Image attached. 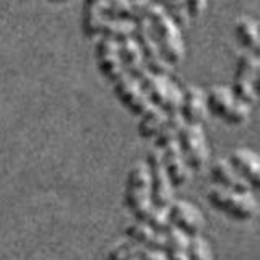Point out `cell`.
<instances>
[{"mask_svg":"<svg viewBox=\"0 0 260 260\" xmlns=\"http://www.w3.org/2000/svg\"><path fill=\"white\" fill-rule=\"evenodd\" d=\"M185 254H187V260H211L210 244L203 238H200V236L187 238Z\"/></svg>","mask_w":260,"mask_h":260,"instance_id":"cell-27","label":"cell"},{"mask_svg":"<svg viewBox=\"0 0 260 260\" xmlns=\"http://www.w3.org/2000/svg\"><path fill=\"white\" fill-rule=\"evenodd\" d=\"M168 218L174 230L181 231L185 238L200 236L203 230V215L200 210L185 200H173L168 207Z\"/></svg>","mask_w":260,"mask_h":260,"instance_id":"cell-11","label":"cell"},{"mask_svg":"<svg viewBox=\"0 0 260 260\" xmlns=\"http://www.w3.org/2000/svg\"><path fill=\"white\" fill-rule=\"evenodd\" d=\"M210 174H211V179L218 184V187H223V189H228V190H236V192L250 190L247 182L236 173L228 159L213 161V165L210 166Z\"/></svg>","mask_w":260,"mask_h":260,"instance_id":"cell-16","label":"cell"},{"mask_svg":"<svg viewBox=\"0 0 260 260\" xmlns=\"http://www.w3.org/2000/svg\"><path fill=\"white\" fill-rule=\"evenodd\" d=\"M145 18L148 20L151 35L159 47V52L169 65H177L184 59L185 49L181 29L169 18L159 4H151L146 10Z\"/></svg>","mask_w":260,"mask_h":260,"instance_id":"cell-1","label":"cell"},{"mask_svg":"<svg viewBox=\"0 0 260 260\" xmlns=\"http://www.w3.org/2000/svg\"><path fill=\"white\" fill-rule=\"evenodd\" d=\"M151 2H154V4H159V2H161V0H151Z\"/></svg>","mask_w":260,"mask_h":260,"instance_id":"cell-31","label":"cell"},{"mask_svg":"<svg viewBox=\"0 0 260 260\" xmlns=\"http://www.w3.org/2000/svg\"><path fill=\"white\" fill-rule=\"evenodd\" d=\"M125 234L128 239H132L137 242L142 249H148V250H158L162 252L165 250V244H166V234L156 233L151 230L150 226H146L142 221H134L125 228Z\"/></svg>","mask_w":260,"mask_h":260,"instance_id":"cell-17","label":"cell"},{"mask_svg":"<svg viewBox=\"0 0 260 260\" xmlns=\"http://www.w3.org/2000/svg\"><path fill=\"white\" fill-rule=\"evenodd\" d=\"M137 260H166L165 254L158 250H148V249H140Z\"/></svg>","mask_w":260,"mask_h":260,"instance_id":"cell-30","label":"cell"},{"mask_svg":"<svg viewBox=\"0 0 260 260\" xmlns=\"http://www.w3.org/2000/svg\"><path fill=\"white\" fill-rule=\"evenodd\" d=\"M177 112L181 114L185 124H202L208 114L205 104V91L193 85L184 88Z\"/></svg>","mask_w":260,"mask_h":260,"instance_id":"cell-15","label":"cell"},{"mask_svg":"<svg viewBox=\"0 0 260 260\" xmlns=\"http://www.w3.org/2000/svg\"><path fill=\"white\" fill-rule=\"evenodd\" d=\"M140 249L142 247L132 239L120 241L116 246L111 247L108 255H106V260H137Z\"/></svg>","mask_w":260,"mask_h":260,"instance_id":"cell-26","label":"cell"},{"mask_svg":"<svg viewBox=\"0 0 260 260\" xmlns=\"http://www.w3.org/2000/svg\"><path fill=\"white\" fill-rule=\"evenodd\" d=\"M114 96L117 98V101L124 106V108L134 114V116L140 117L142 114L150 108L151 103L148 100V96L143 91V88L140 85V81L134 78L128 73L120 75L116 81H114Z\"/></svg>","mask_w":260,"mask_h":260,"instance_id":"cell-10","label":"cell"},{"mask_svg":"<svg viewBox=\"0 0 260 260\" xmlns=\"http://www.w3.org/2000/svg\"><path fill=\"white\" fill-rule=\"evenodd\" d=\"M176 142L190 171L200 173L207 166L210 158V148L205 132L200 124H184L179 128Z\"/></svg>","mask_w":260,"mask_h":260,"instance_id":"cell-6","label":"cell"},{"mask_svg":"<svg viewBox=\"0 0 260 260\" xmlns=\"http://www.w3.org/2000/svg\"><path fill=\"white\" fill-rule=\"evenodd\" d=\"M234 32L239 44L244 47V51L257 54L260 51V38H258V23L255 18L247 15L239 16L234 23Z\"/></svg>","mask_w":260,"mask_h":260,"instance_id":"cell-20","label":"cell"},{"mask_svg":"<svg viewBox=\"0 0 260 260\" xmlns=\"http://www.w3.org/2000/svg\"><path fill=\"white\" fill-rule=\"evenodd\" d=\"M168 119V112L162 111L158 106L151 104L142 116L140 122H138V134L145 140H153L158 135L161 127L165 125V122Z\"/></svg>","mask_w":260,"mask_h":260,"instance_id":"cell-21","label":"cell"},{"mask_svg":"<svg viewBox=\"0 0 260 260\" xmlns=\"http://www.w3.org/2000/svg\"><path fill=\"white\" fill-rule=\"evenodd\" d=\"M106 15V0H85L81 12V28L88 38L101 35Z\"/></svg>","mask_w":260,"mask_h":260,"instance_id":"cell-18","label":"cell"},{"mask_svg":"<svg viewBox=\"0 0 260 260\" xmlns=\"http://www.w3.org/2000/svg\"><path fill=\"white\" fill-rule=\"evenodd\" d=\"M258 70L260 60L257 54L244 51L239 54L236 62L233 88H230L238 100L254 104L257 101V83H258Z\"/></svg>","mask_w":260,"mask_h":260,"instance_id":"cell-7","label":"cell"},{"mask_svg":"<svg viewBox=\"0 0 260 260\" xmlns=\"http://www.w3.org/2000/svg\"><path fill=\"white\" fill-rule=\"evenodd\" d=\"M207 112L226 122L228 125H242L249 120L252 106L238 100L230 88L215 85L205 93Z\"/></svg>","mask_w":260,"mask_h":260,"instance_id":"cell-2","label":"cell"},{"mask_svg":"<svg viewBox=\"0 0 260 260\" xmlns=\"http://www.w3.org/2000/svg\"><path fill=\"white\" fill-rule=\"evenodd\" d=\"M124 203L127 210L135 216L137 221L151 207L150 174H148V168H146V162L138 161L130 168L125 182Z\"/></svg>","mask_w":260,"mask_h":260,"instance_id":"cell-5","label":"cell"},{"mask_svg":"<svg viewBox=\"0 0 260 260\" xmlns=\"http://www.w3.org/2000/svg\"><path fill=\"white\" fill-rule=\"evenodd\" d=\"M117 44H119L120 60H122V65H124L125 73L132 75L134 78H138L146 70L140 47H138V44L135 43V39L132 36L120 39Z\"/></svg>","mask_w":260,"mask_h":260,"instance_id":"cell-19","label":"cell"},{"mask_svg":"<svg viewBox=\"0 0 260 260\" xmlns=\"http://www.w3.org/2000/svg\"><path fill=\"white\" fill-rule=\"evenodd\" d=\"M185 244H187L185 236L181 231L171 228L166 233V244H165V250H162L166 260H187Z\"/></svg>","mask_w":260,"mask_h":260,"instance_id":"cell-23","label":"cell"},{"mask_svg":"<svg viewBox=\"0 0 260 260\" xmlns=\"http://www.w3.org/2000/svg\"><path fill=\"white\" fill-rule=\"evenodd\" d=\"M184 4H185L187 15H189V20L199 18L207 8V0H184Z\"/></svg>","mask_w":260,"mask_h":260,"instance_id":"cell-29","label":"cell"},{"mask_svg":"<svg viewBox=\"0 0 260 260\" xmlns=\"http://www.w3.org/2000/svg\"><path fill=\"white\" fill-rule=\"evenodd\" d=\"M134 35H135V43L140 47V52L143 57V63L146 70H150L153 73H168L171 65L162 59V55L159 52V47L154 41L148 20L142 16L134 21Z\"/></svg>","mask_w":260,"mask_h":260,"instance_id":"cell-9","label":"cell"},{"mask_svg":"<svg viewBox=\"0 0 260 260\" xmlns=\"http://www.w3.org/2000/svg\"><path fill=\"white\" fill-rule=\"evenodd\" d=\"M161 153V161L162 166H165L166 173L169 176V181L173 184L174 189L177 187H184L190 179V173L192 171L187 166V162L182 156L181 150H179L177 142H169L168 145H165L159 150Z\"/></svg>","mask_w":260,"mask_h":260,"instance_id":"cell-13","label":"cell"},{"mask_svg":"<svg viewBox=\"0 0 260 260\" xmlns=\"http://www.w3.org/2000/svg\"><path fill=\"white\" fill-rule=\"evenodd\" d=\"M137 80L140 81L143 91L148 96L151 104L158 106L166 112L177 111L182 89L177 86L176 81L171 80L168 73H153L150 70H145Z\"/></svg>","mask_w":260,"mask_h":260,"instance_id":"cell-4","label":"cell"},{"mask_svg":"<svg viewBox=\"0 0 260 260\" xmlns=\"http://www.w3.org/2000/svg\"><path fill=\"white\" fill-rule=\"evenodd\" d=\"M159 5L179 28L185 26L187 21H189V15H187L184 0H161Z\"/></svg>","mask_w":260,"mask_h":260,"instance_id":"cell-28","label":"cell"},{"mask_svg":"<svg viewBox=\"0 0 260 260\" xmlns=\"http://www.w3.org/2000/svg\"><path fill=\"white\" fill-rule=\"evenodd\" d=\"M94 59L100 73L108 78L109 81H116L120 75H124V65L120 60V52H119V44L117 41L111 38L101 36L96 41L94 47Z\"/></svg>","mask_w":260,"mask_h":260,"instance_id":"cell-12","label":"cell"},{"mask_svg":"<svg viewBox=\"0 0 260 260\" xmlns=\"http://www.w3.org/2000/svg\"><path fill=\"white\" fill-rule=\"evenodd\" d=\"M207 199L215 210L221 211L236 221H250L258 211L257 200L250 190L236 192L223 189V187H213L208 190Z\"/></svg>","mask_w":260,"mask_h":260,"instance_id":"cell-3","label":"cell"},{"mask_svg":"<svg viewBox=\"0 0 260 260\" xmlns=\"http://www.w3.org/2000/svg\"><path fill=\"white\" fill-rule=\"evenodd\" d=\"M138 221L145 223L146 226H150L151 230H154L156 233H162V234H166L171 228H173L168 218V208H159L154 205H151L146 210V213L138 219Z\"/></svg>","mask_w":260,"mask_h":260,"instance_id":"cell-24","label":"cell"},{"mask_svg":"<svg viewBox=\"0 0 260 260\" xmlns=\"http://www.w3.org/2000/svg\"><path fill=\"white\" fill-rule=\"evenodd\" d=\"M106 15H109L111 20L135 21L134 0H106Z\"/></svg>","mask_w":260,"mask_h":260,"instance_id":"cell-25","label":"cell"},{"mask_svg":"<svg viewBox=\"0 0 260 260\" xmlns=\"http://www.w3.org/2000/svg\"><path fill=\"white\" fill-rule=\"evenodd\" d=\"M146 168L150 174V197L151 205L159 208H168L173 202V190L174 187L169 181L165 166L161 161V153L158 148L148 151L146 154Z\"/></svg>","mask_w":260,"mask_h":260,"instance_id":"cell-8","label":"cell"},{"mask_svg":"<svg viewBox=\"0 0 260 260\" xmlns=\"http://www.w3.org/2000/svg\"><path fill=\"white\" fill-rule=\"evenodd\" d=\"M228 161H230V165L234 168L236 173L247 182V185L252 190L258 189L260 187V159L255 151H252L249 148H236L231 151Z\"/></svg>","mask_w":260,"mask_h":260,"instance_id":"cell-14","label":"cell"},{"mask_svg":"<svg viewBox=\"0 0 260 260\" xmlns=\"http://www.w3.org/2000/svg\"><path fill=\"white\" fill-rule=\"evenodd\" d=\"M184 124H185V122L182 120L181 114H179L177 111L176 112H168V119L165 122V125L161 127L158 135L153 138V140H154V148L161 150L162 146L168 145L169 142H174L176 137H177L179 128H181Z\"/></svg>","mask_w":260,"mask_h":260,"instance_id":"cell-22","label":"cell"}]
</instances>
